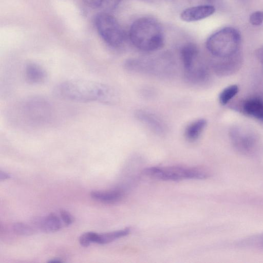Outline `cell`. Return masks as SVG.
I'll use <instances>...</instances> for the list:
<instances>
[{"instance_id":"6da1fadb","label":"cell","mask_w":263,"mask_h":263,"mask_svg":"<svg viewBox=\"0 0 263 263\" xmlns=\"http://www.w3.org/2000/svg\"><path fill=\"white\" fill-rule=\"evenodd\" d=\"M58 97L79 102H100L112 104L118 100L115 90L110 86L90 80L73 79L58 84L54 90Z\"/></svg>"},{"instance_id":"3957f363","label":"cell","mask_w":263,"mask_h":263,"mask_svg":"<svg viewBox=\"0 0 263 263\" xmlns=\"http://www.w3.org/2000/svg\"><path fill=\"white\" fill-rule=\"evenodd\" d=\"M241 41L239 31L236 28L227 27L211 35L206 42V47L214 56L227 59L237 53Z\"/></svg>"},{"instance_id":"5bb4252c","label":"cell","mask_w":263,"mask_h":263,"mask_svg":"<svg viewBox=\"0 0 263 263\" xmlns=\"http://www.w3.org/2000/svg\"><path fill=\"white\" fill-rule=\"evenodd\" d=\"M121 0H83L88 7L95 9H100L104 12L115 9Z\"/></svg>"},{"instance_id":"cb8c5ba5","label":"cell","mask_w":263,"mask_h":263,"mask_svg":"<svg viewBox=\"0 0 263 263\" xmlns=\"http://www.w3.org/2000/svg\"><path fill=\"white\" fill-rule=\"evenodd\" d=\"M207 1H212V0H207Z\"/></svg>"},{"instance_id":"ac0fdd59","label":"cell","mask_w":263,"mask_h":263,"mask_svg":"<svg viewBox=\"0 0 263 263\" xmlns=\"http://www.w3.org/2000/svg\"><path fill=\"white\" fill-rule=\"evenodd\" d=\"M249 20L254 26L260 25L263 22V12L258 11L252 13L250 16Z\"/></svg>"},{"instance_id":"277c9868","label":"cell","mask_w":263,"mask_h":263,"mask_svg":"<svg viewBox=\"0 0 263 263\" xmlns=\"http://www.w3.org/2000/svg\"><path fill=\"white\" fill-rule=\"evenodd\" d=\"M144 173L149 177L165 181H179L184 179H203L208 176L204 170L197 168L178 166L151 167L144 170Z\"/></svg>"},{"instance_id":"7a4b0ae2","label":"cell","mask_w":263,"mask_h":263,"mask_svg":"<svg viewBox=\"0 0 263 263\" xmlns=\"http://www.w3.org/2000/svg\"><path fill=\"white\" fill-rule=\"evenodd\" d=\"M130 40L137 48L143 51H154L160 49L164 36L160 24L155 19L143 17L136 20L129 32Z\"/></svg>"},{"instance_id":"30bf717a","label":"cell","mask_w":263,"mask_h":263,"mask_svg":"<svg viewBox=\"0 0 263 263\" xmlns=\"http://www.w3.org/2000/svg\"><path fill=\"white\" fill-rule=\"evenodd\" d=\"M34 222L37 228L46 233L55 232L59 230L62 226L60 219L54 213L37 218Z\"/></svg>"},{"instance_id":"8992f818","label":"cell","mask_w":263,"mask_h":263,"mask_svg":"<svg viewBox=\"0 0 263 263\" xmlns=\"http://www.w3.org/2000/svg\"><path fill=\"white\" fill-rule=\"evenodd\" d=\"M215 11V8L212 5H200L185 9L180 17L182 20L187 22L198 21L212 15Z\"/></svg>"},{"instance_id":"4fadbf2b","label":"cell","mask_w":263,"mask_h":263,"mask_svg":"<svg viewBox=\"0 0 263 263\" xmlns=\"http://www.w3.org/2000/svg\"><path fill=\"white\" fill-rule=\"evenodd\" d=\"M206 125L204 119L196 120L191 123L185 128L184 135L190 141H196L200 136Z\"/></svg>"},{"instance_id":"44dd1931","label":"cell","mask_w":263,"mask_h":263,"mask_svg":"<svg viewBox=\"0 0 263 263\" xmlns=\"http://www.w3.org/2000/svg\"><path fill=\"white\" fill-rule=\"evenodd\" d=\"M257 55L259 60L263 64V46L258 49L257 51Z\"/></svg>"},{"instance_id":"e0dca14e","label":"cell","mask_w":263,"mask_h":263,"mask_svg":"<svg viewBox=\"0 0 263 263\" xmlns=\"http://www.w3.org/2000/svg\"><path fill=\"white\" fill-rule=\"evenodd\" d=\"M13 232L20 235L28 236L35 233L34 229L29 225L22 223L17 222L12 226Z\"/></svg>"},{"instance_id":"8fae6325","label":"cell","mask_w":263,"mask_h":263,"mask_svg":"<svg viewBox=\"0 0 263 263\" xmlns=\"http://www.w3.org/2000/svg\"><path fill=\"white\" fill-rule=\"evenodd\" d=\"M243 111L247 115L263 120V100L259 98H250L243 102Z\"/></svg>"},{"instance_id":"603a6c76","label":"cell","mask_w":263,"mask_h":263,"mask_svg":"<svg viewBox=\"0 0 263 263\" xmlns=\"http://www.w3.org/2000/svg\"><path fill=\"white\" fill-rule=\"evenodd\" d=\"M260 243H261V246L263 247V236L261 237Z\"/></svg>"},{"instance_id":"ffe728a7","label":"cell","mask_w":263,"mask_h":263,"mask_svg":"<svg viewBox=\"0 0 263 263\" xmlns=\"http://www.w3.org/2000/svg\"><path fill=\"white\" fill-rule=\"evenodd\" d=\"M10 177V175L2 170L0 171V180L3 181L7 179Z\"/></svg>"},{"instance_id":"2e32d148","label":"cell","mask_w":263,"mask_h":263,"mask_svg":"<svg viewBox=\"0 0 263 263\" xmlns=\"http://www.w3.org/2000/svg\"><path fill=\"white\" fill-rule=\"evenodd\" d=\"M238 92V87L236 85H230L225 88L220 93L219 100L222 105L227 104Z\"/></svg>"},{"instance_id":"ba28073f","label":"cell","mask_w":263,"mask_h":263,"mask_svg":"<svg viewBox=\"0 0 263 263\" xmlns=\"http://www.w3.org/2000/svg\"><path fill=\"white\" fill-rule=\"evenodd\" d=\"M25 76L29 83L36 84L45 81L47 73L44 68L39 64L29 62L25 66Z\"/></svg>"},{"instance_id":"9a60e30c","label":"cell","mask_w":263,"mask_h":263,"mask_svg":"<svg viewBox=\"0 0 263 263\" xmlns=\"http://www.w3.org/2000/svg\"><path fill=\"white\" fill-rule=\"evenodd\" d=\"M129 228L108 232L104 234H99L98 244H106L111 242L119 238L127 236L130 233Z\"/></svg>"},{"instance_id":"7c38bea8","label":"cell","mask_w":263,"mask_h":263,"mask_svg":"<svg viewBox=\"0 0 263 263\" xmlns=\"http://www.w3.org/2000/svg\"><path fill=\"white\" fill-rule=\"evenodd\" d=\"M123 195L120 190H113L107 191H92L90 193L92 198L106 203H112L120 200Z\"/></svg>"},{"instance_id":"5b68a950","label":"cell","mask_w":263,"mask_h":263,"mask_svg":"<svg viewBox=\"0 0 263 263\" xmlns=\"http://www.w3.org/2000/svg\"><path fill=\"white\" fill-rule=\"evenodd\" d=\"M95 26L102 39L111 47L120 46L124 40V33L117 20L111 15L102 12L95 17Z\"/></svg>"},{"instance_id":"7402d4cb","label":"cell","mask_w":263,"mask_h":263,"mask_svg":"<svg viewBox=\"0 0 263 263\" xmlns=\"http://www.w3.org/2000/svg\"><path fill=\"white\" fill-rule=\"evenodd\" d=\"M62 260L59 258H54L49 260L48 262H61Z\"/></svg>"},{"instance_id":"9c48e42d","label":"cell","mask_w":263,"mask_h":263,"mask_svg":"<svg viewBox=\"0 0 263 263\" xmlns=\"http://www.w3.org/2000/svg\"><path fill=\"white\" fill-rule=\"evenodd\" d=\"M180 55L184 71H187L198 61V48L193 43H187L182 47Z\"/></svg>"},{"instance_id":"d6986e66","label":"cell","mask_w":263,"mask_h":263,"mask_svg":"<svg viewBox=\"0 0 263 263\" xmlns=\"http://www.w3.org/2000/svg\"><path fill=\"white\" fill-rule=\"evenodd\" d=\"M60 214L62 221L65 225L69 226L73 222V217L67 211L61 210L60 212Z\"/></svg>"},{"instance_id":"52a82bcc","label":"cell","mask_w":263,"mask_h":263,"mask_svg":"<svg viewBox=\"0 0 263 263\" xmlns=\"http://www.w3.org/2000/svg\"><path fill=\"white\" fill-rule=\"evenodd\" d=\"M136 116L138 120L157 134H163L166 129L164 122L152 112L140 110L136 113Z\"/></svg>"}]
</instances>
